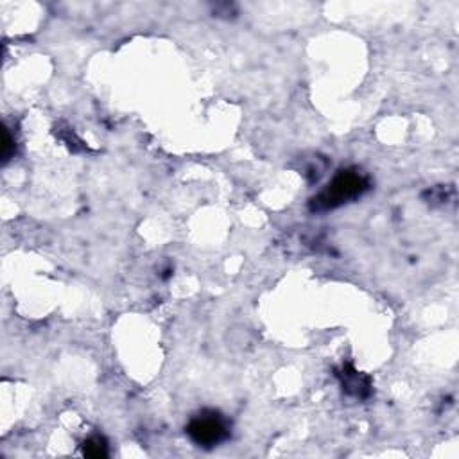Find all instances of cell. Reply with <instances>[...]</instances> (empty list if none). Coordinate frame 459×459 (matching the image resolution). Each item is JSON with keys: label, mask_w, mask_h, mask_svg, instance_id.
Wrapping results in <instances>:
<instances>
[{"label": "cell", "mask_w": 459, "mask_h": 459, "mask_svg": "<svg viewBox=\"0 0 459 459\" xmlns=\"http://www.w3.org/2000/svg\"><path fill=\"white\" fill-rule=\"evenodd\" d=\"M368 178L364 174H361L359 171H341L329 183L325 191L312 200L311 208L312 210H318V212H321V210H332V208L341 207V205L356 200V198H361L364 192L368 191Z\"/></svg>", "instance_id": "obj_1"}, {"label": "cell", "mask_w": 459, "mask_h": 459, "mask_svg": "<svg viewBox=\"0 0 459 459\" xmlns=\"http://www.w3.org/2000/svg\"><path fill=\"white\" fill-rule=\"evenodd\" d=\"M187 434L198 447L212 449L223 443L228 438V424L219 413L203 411L194 416L191 424L187 425Z\"/></svg>", "instance_id": "obj_2"}, {"label": "cell", "mask_w": 459, "mask_h": 459, "mask_svg": "<svg viewBox=\"0 0 459 459\" xmlns=\"http://www.w3.org/2000/svg\"><path fill=\"white\" fill-rule=\"evenodd\" d=\"M343 379V390L347 393L354 395V397H366L370 393V382L368 379H363L356 370H352L350 366H345L341 373Z\"/></svg>", "instance_id": "obj_3"}, {"label": "cell", "mask_w": 459, "mask_h": 459, "mask_svg": "<svg viewBox=\"0 0 459 459\" xmlns=\"http://www.w3.org/2000/svg\"><path fill=\"white\" fill-rule=\"evenodd\" d=\"M2 156H4V162L9 160L11 156V139H9V133L4 131V144H2Z\"/></svg>", "instance_id": "obj_5"}, {"label": "cell", "mask_w": 459, "mask_h": 459, "mask_svg": "<svg viewBox=\"0 0 459 459\" xmlns=\"http://www.w3.org/2000/svg\"><path fill=\"white\" fill-rule=\"evenodd\" d=\"M83 454L87 456V458H94V459L106 458V456H108V445H106V440L99 436L87 440V442L83 443Z\"/></svg>", "instance_id": "obj_4"}]
</instances>
